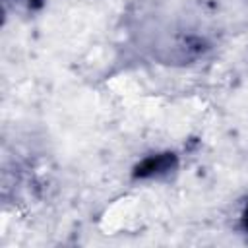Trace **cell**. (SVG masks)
I'll use <instances>...</instances> for the list:
<instances>
[{
  "label": "cell",
  "mask_w": 248,
  "mask_h": 248,
  "mask_svg": "<svg viewBox=\"0 0 248 248\" xmlns=\"http://www.w3.org/2000/svg\"><path fill=\"white\" fill-rule=\"evenodd\" d=\"M169 165V159L163 155L157 157H149L141 163V167H138V174L140 176H151V174H159L161 170H165Z\"/></svg>",
  "instance_id": "cell-1"
},
{
  "label": "cell",
  "mask_w": 248,
  "mask_h": 248,
  "mask_svg": "<svg viewBox=\"0 0 248 248\" xmlns=\"http://www.w3.org/2000/svg\"><path fill=\"white\" fill-rule=\"evenodd\" d=\"M246 227H248V211H246Z\"/></svg>",
  "instance_id": "cell-2"
}]
</instances>
